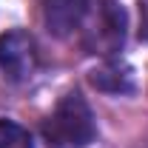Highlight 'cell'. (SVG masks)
<instances>
[{
  "instance_id": "4",
  "label": "cell",
  "mask_w": 148,
  "mask_h": 148,
  "mask_svg": "<svg viewBox=\"0 0 148 148\" xmlns=\"http://www.w3.org/2000/svg\"><path fill=\"white\" fill-rule=\"evenodd\" d=\"M88 12L91 0H43V20L54 37H69L83 29Z\"/></svg>"
},
{
  "instance_id": "2",
  "label": "cell",
  "mask_w": 148,
  "mask_h": 148,
  "mask_svg": "<svg viewBox=\"0 0 148 148\" xmlns=\"http://www.w3.org/2000/svg\"><path fill=\"white\" fill-rule=\"evenodd\" d=\"M125 40V14L117 3L100 0L91 3V12L83 23V43L91 54H114Z\"/></svg>"
},
{
  "instance_id": "1",
  "label": "cell",
  "mask_w": 148,
  "mask_h": 148,
  "mask_svg": "<svg viewBox=\"0 0 148 148\" xmlns=\"http://www.w3.org/2000/svg\"><path fill=\"white\" fill-rule=\"evenodd\" d=\"M43 137L49 148H86L88 143H94L97 125H94V114L88 103L77 91L66 94L54 106V111L46 117Z\"/></svg>"
},
{
  "instance_id": "3",
  "label": "cell",
  "mask_w": 148,
  "mask_h": 148,
  "mask_svg": "<svg viewBox=\"0 0 148 148\" xmlns=\"http://www.w3.org/2000/svg\"><path fill=\"white\" fill-rule=\"evenodd\" d=\"M37 69V49L32 34L6 32L0 34V77L9 83H26Z\"/></svg>"
},
{
  "instance_id": "5",
  "label": "cell",
  "mask_w": 148,
  "mask_h": 148,
  "mask_svg": "<svg viewBox=\"0 0 148 148\" xmlns=\"http://www.w3.org/2000/svg\"><path fill=\"white\" fill-rule=\"evenodd\" d=\"M94 88L106 94H131L137 88V77H134V69L123 60H106L103 66H97L91 74H88Z\"/></svg>"
},
{
  "instance_id": "6",
  "label": "cell",
  "mask_w": 148,
  "mask_h": 148,
  "mask_svg": "<svg viewBox=\"0 0 148 148\" xmlns=\"http://www.w3.org/2000/svg\"><path fill=\"white\" fill-rule=\"evenodd\" d=\"M0 148H34V140L23 125L0 120Z\"/></svg>"
},
{
  "instance_id": "7",
  "label": "cell",
  "mask_w": 148,
  "mask_h": 148,
  "mask_svg": "<svg viewBox=\"0 0 148 148\" xmlns=\"http://www.w3.org/2000/svg\"><path fill=\"white\" fill-rule=\"evenodd\" d=\"M140 37L148 40V3H143V14H140Z\"/></svg>"
}]
</instances>
